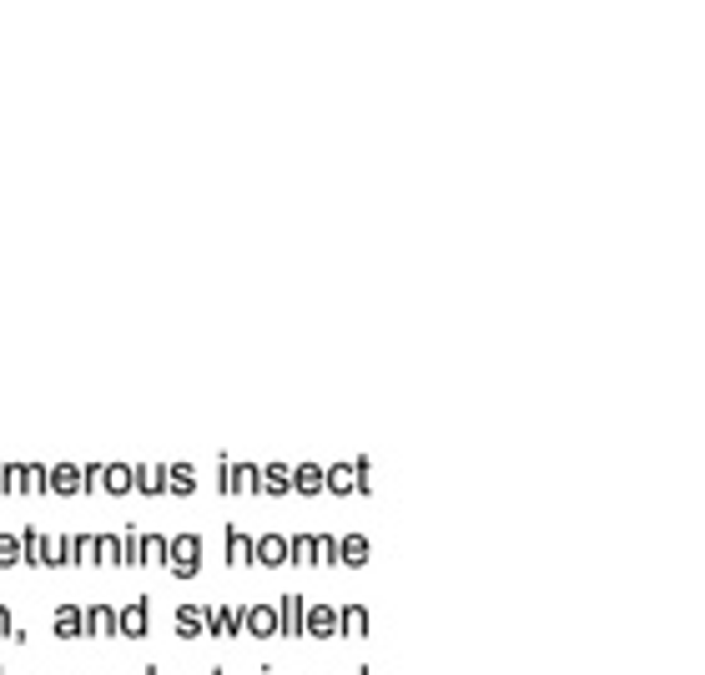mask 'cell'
<instances>
[{
  "label": "cell",
  "instance_id": "cell-27",
  "mask_svg": "<svg viewBox=\"0 0 705 675\" xmlns=\"http://www.w3.org/2000/svg\"><path fill=\"white\" fill-rule=\"evenodd\" d=\"M0 494H26V464H0Z\"/></svg>",
  "mask_w": 705,
  "mask_h": 675
},
{
  "label": "cell",
  "instance_id": "cell-20",
  "mask_svg": "<svg viewBox=\"0 0 705 675\" xmlns=\"http://www.w3.org/2000/svg\"><path fill=\"white\" fill-rule=\"evenodd\" d=\"M338 635L363 640V635H368V605H343L338 610Z\"/></svg>",
  "mask_w": 705,
  "mask_h": 675
},
{
  "label": "cell",
  "instance_id": "cell-5",
  "mask_svg": "<svg viewBox=\"0 0 705 675\" xmlns=\"http://www.w3.org/2000/svg\"><path fill=\"white\" fill-rule=\"evenodd\" d=\"M257 494H268V499L293 494V464H257Z\"/></svg>",
  "mask_w": 705,
  "mask_h": 675
},
{
  "label": "cell",
  "instance_id": "cell-15",
  "mask_svg": "<svg viewBox=\"0 0 705 675\" xmlns=\"http://www.w3.org/2000/svg\"><path fill=\"white\" fill-rule=\"evenodd\" d=\"M167 494L192 499V494H197V469L192 464H167Z\"/></svg>",
  "mask_w": 705,
  "mask_h": 675
},
{
  "label": "cell",
  "instance_id": "cell-30",
  "mask_svg": "<svg viewBox=\"0 0 705 675\" xmlns=\"http://www.w3.org/2000/svg\"><path fill=\"white\" fill-rule=\"evenodd\" d=\"M15 564H21V539L0 535V570H15Z\"/></svg>",
  "mask_w": 705,
  "mask_h": 675
},
{
  "label": "cell",
  "instance_id": "cell-9",
  "mask_svg": "<svg viewBox=\"0 0 705 675\" xmlns=\"http://www.w3.org/2000/svg\"><path fill=\"white\" fill-rule=\"evenodd\" d=\"M242 630L257 635V640H272V635H278V610L272 605H247L242 610Z\"/></svg>",
  "mask_w": 705,
  "mask_h": 675
},
{
  "label": "cell",
  "instance_id": "cell-2",
  "mask_svg": "<svg viewBox=\"0 0 705 675\" xmlns=\"http://www.w3.org/2000/svg\"><path fill=\"white\" fill-rule=\"evenodd\" d=\"M116 635L146 640V635H152V600H131V605L116 610Z\"/></svg>",
  "mask_w": 705,
  "mask_h": 675
},
{
  "label": "cell",
  "instance_id": "cell-6",
  "mask_svg": "<svg viewBox=\"0 0 705 675\" xmlns=\"http://www.w3.org/2000/svg\"><path fill=\"white\" fill-rule=\"evenodd\" d=\"M253 564L282 570V564H287V535H257L253 539Z\"/></svg>",
  "mask_w": 705,
  "mask_h": 675
},
{
  "label": "cell",
  "instance_id": "cell-10",
  "mask_svg": "<svg viewBox=\"0 0 705 675\" xmlns=\"http://www.w3.org/2000/svg\"><path fill=\"white\" fill-rule=\"evenodd\" d=\"M207 635H217V640H237L242 635V610H227V605L207 610Z\"/></svg>",
  "mask_w": 705,
  "mask_h": 675
},
{
  "label": "cell",
  "instance_id": "cell-7",
  "mask_svg": "<svg viewBox=\"0 0 705 675\" xmlns=\"http://www.w3.org/2000/svg\"><path fill=\"white\" fill-rule=\"evenodd\" d=\"M131 494H141V499L167 494V464H131Z\"/></svg>",
  "mask_w": 705,
  "mask_h": 675
},
{
  "label": "cell",
  "instance_id": "cell-1",
  "mask_svg": "<svg viewBox=\"0 0 705 675\" xmlns=\"http://www.w3.org/2000/svg\"><path fill=\"white\" fill-rule=\"evenodd\" d=\"M167 570H171L177 579L202 575V535H177V539H167Z\"/></svg>",
  "mask_w": 705,
  "mask_h": 675
},
{
  "label": "cell",
  "instance_id": "cell-11",
  "mask_svg": "<svg viewBox=\"0 0 705 675\" xmlns=\"http://www.w3.org/2000/svg\"><path fill=\"white\" fill-rule=\"evenodd\" d=\"M96 564L101 570H127V539L121 535H96Z\"/></svg>",
  "mask_w": 705,
  "mask_h": 675
},
{
  "label": "cell",
  "instance_id": "cell-3",
  "mask_svg": "<svg viewBox=\"0 0 705 675\" xmlns=\"http://www.w3.org/2000/svg\"><path fill=\"white\" fill-rule=\"evenodd\" d=\"M46 494H56V499H76V494H86L81 464H51L46 469Z\"/></svg>",
  "mask_w": 705,
  "mask_h": 675
},
{
  "label": "cell",
  "instance_id": "cell-25",
  "mask_svg": "<svg viewBox=\"0 0 705 675\" xmlns=\"http://www.w3.org/2000/svg\"><path fill=\"white\" fill-rule=\"evenodd\" d=\"M227 494H257V464H232L227 469Z\"/></svg>",
  "mask_w": 705,
  "mask_h": 675
},
{
  "label": "cell",
  "instance_id": "cell-8",
  "mask_svg": "<svg viewBox=\"0 0 705 675\" xmlns=\"http://www.w3.org/2000/svg\"><path fill=\"white\" fill-rule=\"evenodd\" d=\"M303 595H282V605H278V635L282 640H303Z\"/></svg>",
  "mask_w": 705,
  "mask_h": 675
},
{
  "label": "cell",
  "instance_id": "cell-13",
  "mask_svg": "<svg viewBox=\"0 0 705 675\" xmlns=\"http://www.w3.org/2000/svg\"><path fill=\"white\" fill-rule=\"evenodd\" d=\"M227 564H232V570H247V564H253V535L237 529V524L227 529Z\"/></svg>",
  "mask_w": 705,
  "mask_h": 675
},
{
  "label": "cell",
  "instance_id": "cell-26",
  "mask_svg": "<svg viewBox=\"0 0 705 675\" xmlns=\"http://www.w3.org/2000/svg\"><path fill=\"white\" fill-rule=\"evenodd\" d=\"M137 564H167V539L162 535H137Z\"/></svg>",
  "mask_w": 705,
  "mask_h": 675
},
{
  "label": "cell",
  "instance_id": "cell-18",
  "mask_svg": "<svg viewBox=\"0 0 705 675\" xmlns=\"http://www.w3.org/2000/svg\"><path fill=\"white\" fill-rule=\"evenodd\" d=\"M21 564H30V570H41V560H46V535L30 524V529H21Z\"/></svg>",
  "mask_w": 705,
  "mask_h": 675
},
{
  "label": "cell",
  "instance_id": "cell-4",
  "mask_svg": "<svg viewBox=\"0 0 705 675\" xmlns=\"http://www.w3.org/2000/svg\"><path fill=\"white\" fill-rule=\"evenodd\" d=\"M333 640L338 635V610L333 605H303V640Z\"/></svg>",
  "mask_w": 705,
  "mask_h": 675
},
{
  "label": "cell",
  "instance_id": "cell-36",
  "mask_svg": "<svg viewBox=\"0 0 705 675\" xmlns=\"http://www.w3.org/2000/svg\"><path fill=\"white\" fill-rule=\"evenodd\" d=\"M0 675H5V671H0Z\"/></svg>",
  "mask_w": 705,
  "mask_h": 675
},
{
  "label": "cell",
  "instance_id": "cell-16",
  "mask_svg": "<svg viewBox=\"0 0 705 675\" xmlns=\"http://www.w3.org/2000/svg\"><path fill=\"white\" fill-rule=\"evenodd\" d=\"M177 635H182V640L207 635V605H182L177 610Z\"/></svg>",
  "mask_w": 705,
  "mask_h": 675
},
{
  "label": "cell",
  "instance_id": "cell-12",
  "mask_svg": "<svg viewBox=\"0 0 705 675\" xmlns=\"http://www.w3.org/2000/svg\"><path fill=\"white\" fill-rule=\"evenodd\" d=\"M293 494L297 499H318L323 494V464H293Z\"/></svg>",
  "mask_w": 705,
  "mask_h": 675
},
{
  "label": "cell",
  "instance_id": "cell-33",
  "mask_svg": "<svg viewBox=\"0 0 705 675\" xmlns=\"http://www.w3.org/2000/svg\"><path fill=\"white\" fill-rule=\"evenodd\" d=\"M137 675H156V671H137Z\"/></svg>",
  "mask_w": 705,
  "mask_h": 675
},
{
  "label": "cell",
  "instance_id": "cell-35",
  "mask_svg": "<svg viewBox=\"0 0 705 675\" xmlns=\"http://www.w3.org/2000/svg\"><path fill=\"white\" fill-rule=\"evenodd\" d=\"M352 675H368V671H352Z\"/></svg>",
  "mask_w": 705,
  "mask_h": 675
},
{
  "label": "cell",
  "instance_id": "cell-34",
  "mask_svg": "<svg viewBox=\"0 0 705 675\" xmlns=\"http://www.w3.org/2000/svg\"><path fill=\"white\" fill-rule=\"evenodd\" d=\"M212 675H227V671H212Z\"/></svg>",
  "mask_w": 705,
  "mask_h": 675
},
{
  "label": "cell",
  "instance_id": "cell-22",
  "mask_svg": "<svg viewBox=\"0 0 705 675\" xmlns=\"http://www.w3.org/2000/svg\"><path fill=\"white\" fill-rule=\"evenodd\" d=\"M86 635L112 640V635H116V610L112 605H91V610H86Z\"/></svg>",
  "mask_w": 705,
  "mask_h": 675
},
{
  "label": "cell",
  "instance_id": "cell-31",
  "mask_svg": "<svg viewBox=\"0 0 705 675\" xmlns=\"http://www.w3.org/2000/svg\"><path fill=\"white\" fill-rule=\"evenodd\" d=\"M46 469L51 464H26V494H46Z\"/></svg>",
  "mask_w": 705,
  "mask_h": 675
},
{
  "label": "cell",
  "instance_id": "cell-19",
  "mask_svg": "<svg viewBox=\"0 0 705 675\" xmlns=\"http://www.w3.org/2000/svg\"><path fill=\"white\" fill-rule=\"evenodd\" d=\"M308 564H312V570L338 564V539H333V535H312V539H308Z\"/></svg>",
  "mask_w": 705,
  "mask_h": 675
},
{
  "label": "cell",
  "instance_id": "cell-23",
  "mask_svg": "<svg viewBox=\"0 0 705 675\" xmlns=\"http://www.w3.org/2000/svg\"><path fill=\"white\" fill-rule=\"evenodd\" d=\"M101 494H131V464H101Z\"/></svg>",
  "mask_w": 705,
  "mask_h": 675
},
{
  "label": "cell",
  "instance_id": "cell-29",
  "mask_svg": "<svg viewBox=\"0 0 705 675\" xmlns=\"http://www.w3.org/2000/svg\"><path fill=\"white\" fill-rule=\"evenodd\" d=\"M352 489L363 494V499L373 494V464L368 459H352Z\"/></svg>",
  "mask_w": 705,
  "mask_h": 675
},
{
  "label": "cell",
  "instance_id": "cell-32",
  "mask_svg": "<svg viewBox=\"0 0 705 675\" xmlns=\"http://www.w3.org/2000/svg\"><path fill=\"white\" fill-rule=\"evenodd\" d=\"M0 635H5V640H15V646L26 640V630H21V625L11 620V610H5V605H0Z\"/></svg>",
  "mask_w": 705,
  "mask_h": 675
},
{
  "label": "cell",
  "instance_id": "cell-17",
  "mask_svg": "<svg viewBox=\"0 0 705 675\" xmlns=\"http://www.w3.org/2000/svg\"><path fill=\"white\" fill-rule=\"evenodd\" d=\"M56 635L61 640H81L86 635V610L81 605H61L56 610Z\"/></svg>",
  "mask_w": 705,
  "mask_h": 675
},
{
  "label": "cell",
  "instance_id": "cell-24",
  "mask_svg": "<svg viewBox=\"0 0 705 675\" xmlns=\"http://www.w3.org/2000/svg\"><path fill=\"white\" fill-rule=\"evenodd\" d=\"M66 564H70V535H46L41 570H66Z\"/></svg>",
  "mask_w": 705,
  "mask_h": 675
},
{
  "label": "cell",
  "instance_id": "cell-21",
  "mask_svg": "<svg viewBox=\"0 0 705 675\" xmlns=\"http://www.w3.org/2000/svg\"><path fill=\"white\" fill-rule=\"evenodd\" d=\"M323 494L348 499L352 494V464H323Z\"/></svg>",
  "mask_w": 705,
  "mask_h": 675
},
{
  "label": "cell",
  "instance_id": "cell-28",
  "mask_svg": "<svg viewBox=\"0 0 705 675\" xmlns=\"http://www.w3.org/2000/svg\"><path fill=\"white\" fill-rule=\"evenodd\" d=\"M70 564H96V535H76L70 539Z\"/></svg>",
  "mask_w": 705,
  "mask_h": 675
},
{
  "label": "cell",
  "instance_id": "cell-14",
  "mask_svg": "<svg viewBox=\"0 0 705 675\" xmlns=\"http://www.w3.org/2000/svg\"><path fill=\"white\" fill-rule=\"evenodd\" d=\"M338 564L343 570H363L368 564V535H343L338 539Z\"/></svg>",
  "mask_w": 705,
  "mask_h": 675
}]
</instances>
